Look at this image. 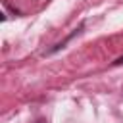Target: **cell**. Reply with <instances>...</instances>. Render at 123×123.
Returning <instances> with one entry per match:
<instances>
[{
	"label": "cell",
	"instance_id": "cell-1",
	"mask_svg": "<svg viewBox=\"0 0 123 123\" xmlns=\"http://www.w3.org/2000/svg\"><path fill=\"white\" fill-rule=\"evenodd\" d=\"M83 27H85V23H81V25H79V27H77V29H75V31H73V33H71V35H69V37H67L65 40H62V42H58V44H56V46H54L52 50H48V54H52V52H58L60 48H63V46H65V44H67V42H69V40H71V38H73L75 35H79V33L83 31Z\"/></svg>",
	"mask_w": 123,
	"mask_h": 123
},
{
	"label": "cell",
	"instance_id": "cell-2",
	"mask_svg": "<svg viewBox=\"0 0 123 123\" xmlns=\"http://www.w3.org/2000/svg\"><path fill=\"white\" fill-rule=\"evenodd\" d=\"M111 65H123V56H119V58H117V60H115Z\"/></svg>",
	"mask_w": 123,
	"mask_h": 123
},
{
	"label": "cell",
	"instance_id": "cell-3",
	"mask_svg": "<svg viewBox=\"0 0 123 123\" xmlns=\"http://www.w3.org/2000/svg\"><path fill=\"white\" fill-rule=\"evenodd\" d=\"M37 123H46V121H37Z\"/></svg>",
	"mask_w": 123,
	"mask_h": 123
}]
</instances>
